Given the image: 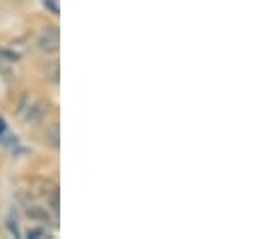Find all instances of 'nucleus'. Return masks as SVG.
<instances>
[{"label":"nucleus","instance_id":"nucleus-1","mask_svg":"<svg viewBox=\"0 0 259 239\" xmlns=\"http://www.w3.org/2000/svg\"><path fill=\"white\" fill-rule=\"evenodd\" d=\"M61 47V30L59 26H47L38 36V49L47 55H55Z\"/></svg>","mask_w":259,"mask_h":239},{"label":"nucleus","instance_id":"nucleus-2","mask_svg":"<svg viewBox=\"0 0 259 239\" xmlns=\"http://www.w3.org/2000/svg\"><path fill=\"white\" fill-rule=\"evenodd\" d=\"M47 111H49V105H47L45 101H38L36 105L28 107V111H26V121H28V123H38V121L47 115Z\"/></svg>","mask_w":259,"mask_h":239},{"label":"nucleus","instance_id":"nucleus-3","mask_svg":"<svg viewBox=\"0 0 259 239\" xmlns=\"http://www.w3.org/2000/svg\"><path fill=\"white\" fill-rule=\"evenodd\" d=\"M45 139H47V143L53 147V149H59V141H61V133H59V123H53L49 129H47V133H45Z\"/></svg>","mask_w":259,"mask_h":239},{"label":"nucleus","instance_id":"nucleus-4","mask_svg":"<svg viewBox=\"0 0 259 239\" xmlns=\"http://www.w3.org/2000/svg\"><path fill=\"white\" fill-rule=\"evenodd\" d=\"M59 197H61V193H59V189H57V187H53V189H51V193L47 195L49 207H51V211H53L55 215H59V207H61V203H59Z\"/></svg>","mask_w":259,"mask_h":239},{"label":"nucleus","instance_id":"nucleus-5","mask_svg":"<svg viewBox=\"0 0 259 239\" xmlns=\"http://www.w3.org/2000/svg\"><path fill=\"white\" fill-rule=\"evenodd\" d=\"M26 215L28 217H32V219H38V221H49V213L42 209V207H38V205H30L28 209H26Z\"/></svg>","mask_w":259,"mask_h":239},{"label":"nucleus","instance_id":"nucleus-6","mask_svg":"<svg viewBox=\"0 0 259 239\" xmlns=\"http://www.w3.org/2000/svg\"><path fill=\"white\" fill-rule=\"evenodd\" d=\"M26 237L28 239H42V237H49V233H47V229H42V227H30V229L26 231Z\"/></svg>","mask_w":259,"mask_h":239},{"label":"nucleus","instance_id":"nucleus-7","mask_svg":"<svg viewBox=\"0 0 259 239\" xmlns=\"http://www.w3.org/2000/svg\"><path fill=\"white\" fill-rule=\"evenodd\" d=\"M42 4H45V8H47L51 14H55V16H59V14H61L59 0H42Z\"/></svg>","mask_w":259,"mask_h":239},{"label":"nucleus","instance_id":"nucleus-8","mask_svg":"<svg viewBox=\"0 0 259 239\" xmlns=\"http://www.w3.org/2000/svg\"><path fill=\"white\" fill-rule=\"evenodd\" d=\"M6 229L10 231V235H14V237H20V231H18V223H16V219L8 217V219H6Z\"/></svg>","mask_w":259,"mask_h":239},{"label":"nucleus","instance_id":"nucleus-9","mask_svg":"<svg viewBox=\"0 0 259 239\" xmlns=\"http://www.w3.org/2000/svg\"><path fill=\"white\" fill-rule=\"evenodd\" d=\"M0 57H4V59H6V62H16V60L20 59V55L10 53V51H0Z\"/></svg>","mask_w":259,"mask_h":239},{"label":"nucleus","instance_id":"nucleus-10","mask_svg":"<svg viewBox=\"0 0 259 239\" xmlns=\"http://www.w3.org/2000/svg\"><path fill=\"white\" fill-rule=\"evenodd\" d=\"M53 83H59V64H53L51 68V76H49Z\"/></svg>","mask_w":259,"mask_h":239},{"label":"nucleus","instance_id":"nucleus-11","mask_svg":"<svg viewBox=\"0 0 259 239\" xmlns=\"http://www.w3.org/2000/svg\"><path fill=\"white\" fill-rule=\"evenodd\" d=\"M6 129H8V127H6V121L0 117V137H2L4 133H6Z\"/></svg>","mask_w":259,"mask_h":239}]
</instances>
